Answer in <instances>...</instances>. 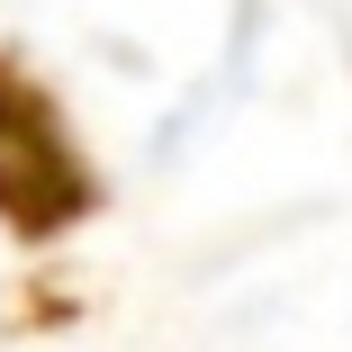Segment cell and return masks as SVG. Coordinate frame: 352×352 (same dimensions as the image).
<instances>
[{
	"instance_id": "6da1fadb",
	"label": "cell",
	"mask_w": 352,
	"mask_h": 352,
	"mask_svg": "<svg viewBox=\"0 0 352 352\" xmlns=\"http://www.w3.org/2000/svg\"><path fill=\"white\" fill-rule=\"evenodd\" d=\"M109 208V172L82 145L73 100L28 45H0V235L19 253H45L82 235Z\"/></svg>"
}]
</instances>
